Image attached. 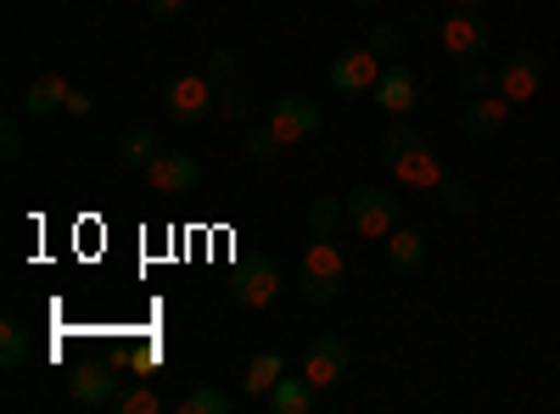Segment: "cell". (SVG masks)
<instances>
[{"mask_svg": "<svg viewBox=\"0 0 560 414\" xmlns=\"http://www.w3.org/2000/svg\"><path fill=\"white\" fill-rule=\"evenodd\" d=\"M23 146H28V141H23V123H18V118H7V123H0V157L18 163V157H23Z\"/></svg>", "mask_w": 560, "mask_h": 414, "instance_id": "obj_31", "label": "cell"}, {"mask_svg": "<svg viewBox=\"0 0 560 414\" xmlns=\"http://www.w3.org/2000/svg\"><path fill=\"white\" fill-rule=\"evenodd\" d=\"M454 7H488V0H454Z\"/></svg>", "mask_w": 560, "mask_h": 414, "instance_id": "obj_35", "label": "cell"}, {"mask_svg": "<svg viewBox=\"0 0 560 414\" xmlns=\"http://www.w3.org/2000/svg\"><path fill=\"white\" fill-rule=\"evenodd\" d=\"M387 168H393V179H398V186H409V191H438L443 179H448V168H443V157H438L432 146H415V152L393 157Z\"/></svg>", "mask_w": 560, "mask_h": 414, "instance_id": "obj_12", "label": "cell"}, {"mask_svg": "<svg viewBox=\"0 0 560 414\" xmlns=\"http://www.w3.org/2000/svg\"><path fill=\"white\" fill-rule=\"evenodd\" d=\"M415 146H427V141H420V129L404 123V118H393L387 134H382V163H393V157H404V152H415Z\"/></svg>", "mask_w": 560, "mask_h": 414, "instance_id": "obj_25", "label": "cell"}, {"mask_svg": "<svg viewBox=\"0 0 560 414\" xmlns=\"http://www.w3.org/2000/svg\"><path fill=\"white\" fill-rule=\"evenodd\" d=\"M538 84H544V62H538L533 51H516V57L499 68V96H504L510 107H527V102L538 96Z\"/></svg>", "mask_w": 560, "mask_h": 414, "instance_id": "obj_11", "label": "cell"}, {"mask_svg": "<svg viewBox=\"0 0 560 414\" xmlns=\"http://www.w3.org/2000/svg\"><path fill=\"white\" fill-rule=\"evenodd\" d=\"M179 12H185V0H147V17H158V23H168Z\"/></svg>", "mask_w": 560, "mask_h": 414, "instance_id": "obj_32", "label": "cell"}, {"mask_svg": "<svg viewBox=\"0 0 560 414\" xmlns=\"http://www.w3.org/2000/svg\"><path fill=\"white\" fill-rule=\"evenodd\" d=\"M113 414H163V392L158 387H118Z\"/></svg>", "mask_w": 560, "mask_h": 414, "instance_id": "obj_23", "label": "cell"}, {"mask_svg": "<svg viewBox=\"0 0 560 414\" xmlns=\"http://www.w3.org/2000/svg\"><path fill=\"white\" fill-rule=\"evenodd\" d=\"M342 224H348V202H342V197H308V208H303L308 241H337Z\"/></svg>", "mask_w": 560, "mask_h": 414, "instance_id": "obj_14", "label": "cell"}, {"mask_svg": "<svg viewBox=\"0 0 560 414\" xmlns=\"http://www.w3.org/2000/svg\"><path fill=\"white\" fill-rule=\"evenodd\" d=\"M280 376H287V358H280V353H258V358L247 364V398H253V403L269 398Z\"/></svg>", "mask_w": 560, "mask_h": 414, "instance_id": "obj_20", "label": "cell"}, {"mask_svg": "<svg viewBox=\"0 0 560 414\" xmlns=\"http://www.w3.org/2000/svg\"><path fill=\"white\" fill-rule=\"evenodd\" d=\"M298 286H303V303H331L348 286V258L337 252V241H308L303 247Z\"/></svg>", "mask_w": 560, "mask_h": 414, "instance_id": "obj_1", "label": "cell"}, {"mask_svg": "<svg viewBox=\"0 0 560 414\" xmlns=\"http://www.w3.org/2000/svg\"><path fill=\"white\" fill-rule=\"evenodd\" d=\"M247 152H253L258 163H275L280 152H287V141H280V129H275L269 118H264V123L253 118V123H247Z\"/></svg>", "mask_w": 560, "mask_h": 414, "instance_id": "obj_24", "label": "cell"}, {"mask_svg": "<svg viewBox=\"0 0 560 414\" xmlns=\"http://www.w3.org/2000/svg\"><path fill=\"white\" fill-rule=\"evenodd\" d=\"M438 197H443V208H448L454 218H471V213H477V191H471V186H459V179H443Z\"/></svg>", "mask_w": 560, "mask_h": 414, "instance_id": "obj_29", "label": "cell"}, {"mask_svg": "<svg viewBox=\"0 0 560 414\" xmlns=\"http://www.w3.org/2000/svg\"><path fill=\"white\" fill-rule=\"evenodd\" d=\"M163 152V141L152 129H129V134H118V157L129 163V168H152V157Z\"/></svg>", "mask_w": 560, "mask_h": 414, "instance_id": "obj_21", "label": "cell"}, {"mask_svg": "<svg viewBox=\"0 0 560 414\" xmlns=\"http://www.w3.org/2000/svg\"><path fill=\"white\" fill-rule=\"evenodd\" d=\"M68 398H73L79 409H113V398H118V376L107 370V364H90V370L68 376Z\"/></svg>", "mask_w": 560, "mask_h": 414, "instance_id": "obj_13", "label": "cell"}, {"mask_svg": "<svg viewBox=\"0 0 560 414\" xmlns=\"http://www.w3.org/2000/svg\"><path fill=\"white\" fill-rule=\"evenodd\" d=\"M202 73H208L213 84H236V73H242V51H236V45H219Z\"/></svg>", "mask_w": 560, "mask_h": 414, "instance_id": "obj_28", "label": "cell"}, {"mask_svg": "<svg viewBox=\"0 0 560 414\" xmlns=\"http://www.w3.org/2000/svg\"><path fill=\"white\" fill-rule=\"evenodd\" d=\"M213 102H219V84H213L208 73H174V79L163 84V113H168L174 123H202V118H213Z\"/></svg>", "mask_w": 560, "mask_h": 414, "instance_id": "obj_4", "label": "cell"}, {"mask_svg": "<svg viewBox=\"0 0 560 414\" xmlns=\"http://www.w3.org/2000/svg\"><path fill=\"white\" fill-rule=\"evenodd\" d=\"M348 342L342 336H314L308 347H303V376L319 387V392H331V387H342L348 381Z\"/></svg>", "mask_w": 560, "mask_h": 414, "instance_id": "obj_7", "label": "cell"}, {"mask_svg": "<svg viewBox=\"0 0 560 414\" xmlns=\"http://www.w3.org/2000/svg\"><path fill=\"white\" fill-rule=\"evenodd\" d=\"M504 118H510V102L499 96H471V107H465V134H477V141H493V134L504 129Z\"/></svg>", "mask_w": 560, "mask_h": 414, "instance_id": "obj_17", "label": "cell"}, {"mask_svg": "<svg viewBox=\"0 0 560 414\" xmlns=\"http://www.w3.org/2000/svg\"><path fill=\"white\" fill-rule=\"evenodd\" d=\"M348 7H359V12H376V7H382V0H348Z\"/></svg>", "mask_w": 560, "mask_h": 414, "instance_id": "obj_34", "label": "cell"}, {"mask_svg": "<svg viewBox=\"0 0 560 414\" xmlns=\"http://www.w3.org/2000/svg\"><path fill=\"white\" fill-rule=\"evenodd\" d=\"M213 118H224V123H253V90H247V84H219Z\"/></svg>", "mask_w": 560, "mask_h": 414, "instance_id": "obj_22", "label": "cell"}, {"mask_svg": "<svg viewBox=\"0 0 560 414\" xmlns=\"http://www.w3.org/2000/svg\"><path fill=\"white\" fill-rule=\"evenodd\" d=\"M28 347H34L28 326H23V319H7V326H0V370H23Z\"/></svg>", "mask_w": 560, "mask_h": 414, "instance_id": "obj_19", "label": "cell"}, {"mask_svg": "<svg viewBox=\"0 0 560 414\" xmlns=\"http://www.w3.org/2000/svg\"><path fill=\"white\" fill-rule=\"evenodd\" d=\"M387 263L415 274L420 263H427V229H415V224H398L393 236H387Z\"/></svg>", "mask_w": 560, "mask_h": 414, "instance_id": "obj_18", "label": "cell"}, {"mask_svg": "<svg viewBox=\"0 0 560 414\" xmlns=\"http://www.w3.org/2000/svg\"><path fill=\"white\" fill-rule=\"evenodd\" d=\"M382 57L376 51H370V45H348V51H337L331 57V73H325V79H331V90H337V96H376V84H382Z\"/></svg>", "mask_w": 560, "mask_h": 414, "instance_id": "obj_5", "label": "cell"}, {"mask_svg": "<svg viewBox=\"0 0 560 414\" xmlns=\"http://www.w3.org/2000/svg\"><path fill=\"white\" fill-rule=\"evenodd\" d=\"M62 113H73V118H90L96 113V102H90V90H68V107Z\"/></svg>", "mask_w": 560, "mask_h": 414, "instance_id": "obj_33", "label": "cell"}, {"mask_svg": "<svg viewBox=\"0 0 560 414\" xmlns=\"http://www.w3.org/2000/svg\"><path fill=\"white\" fill-rule=\"evenodd\" d=\"M269 123L280 129V141H287V146H298V141H308V134H319L325 113H319L308 96H280V102L269 107Z\"/></svg>", "mask_w": 560, "mask_h": 414, "instance_id": "obj_9", "label": "cell"}, {"mask_svg": "<svg viewBox=\"0 0 560 414\" xmlns=\"http://www.w3.org/2000/svg\"><path fill=\"white\" fill-rule=\"evenodd\" d=\"M364 45H370V51H376V57L387 62V57H398V45H404V28H398V23H370Z\"/></svg>", "mask_w": 560, "mask_h": 414, "instance_id": "obj_30", "label": "cell"}, {"mask_svg": "<svg viewBox=\"0 0 560 414\" xmlns=\"http://www.w3.org/2000/svg\"><path fill=\"white\" fill-rule=\"evenodd\" d=\"M147 179H152V191H163V197H191L202 186V163L191 152H158Z\"/></svg>", "mask_w": 560, "mask_h": 414, "instance_id": "obj_8", "label": "cell"}, {"mask_svg": "<svg viewBox=\"0 0 560 414\" xmlns=\"http://www.w3.org/2000/svg\"><path fill=\"white\" fill-rule=\"evenodd\" d=\"M314 398H319V387H314L308 376H280L275 392L264 398V409H269V414H308Z\"/></svg>", "mask_w": 560, "mask_h": 414, "instance_id": "obj_15", "label": "cell"}, {"mask_svg": "<svg viewBox=\"0 0 560 414\" xmlns=\"http://www.w3.org/2000/svg\"><path fill=\"white\" fill-rule=\"evenodd\" d=\"M459 90H465V96H493V90H499V73L482 68V57H471V62H459Z\"/></svg>", "mask_w": 560, "mask_h": 414, "instance_id": "obj_26", "label": "cell"}, {"mask_svg": "<svg viewBox=\"0 0 560 414\" xmlns=\"http://www.w3.org/2000/svg\"><path fill=\"white\" fill-rule=\"evenodd\" d=\"M376 107H382L387 118H409V113L420 107V79H415L404 62H387V68H382V84H376Z\"/></svg>", "mask_w": 560, "mask_h": 414, "instance_id": "obj_10", "label": "cell"}, {"mask_svg": "<svg viewBox=\"0 0 560 414\" xmlns=\"http://www.w3.org/2000/svg\"><path fill=\"white\" fill-rule=\"evenodd\" d=\"M68 79L62 73H39V79H28V90H23V113H34V118H45V113H62L68 107Z\"/></svg>", "mask_w": 560, "mask_h": 414, "instance_id": "obj_16", "label": "cell"}, {"mask_svg": "<svg viewBox=\"0 0 560 414\" xmlns=\"http://www.w3.org/2000/svg\"><path fill=\"white\" fill-rule=\"evenodd\" d=\"M224 292H230V303H236V308H269V303L280 297V269H275V258H264V252L242 258L236 269H230Z\"/></svg>", "mask_w": 560, "mask_h": 414, "instance_id": "obj_3", "label": "cell"}, {"mask_svg": "<svg viewBox=\"0 0 560 414\" xmlns=\"http://www.w3.org/2000/svg\"><path fill=\"white\" fill-rule=\"evenodd\" d=\"M398 218H404V202H398L393 191H382V186L348 191V224L359 229L364 241H387L393 229H398Z\"/></svg>", "mask_w": 560, "mask_h": 414, "instance_id": "obj_2", "label": "cell"}, {"mask_svg": "<svg viewBox=\"0 0 560 414\" xmlns=\"http://www.w3.org/2000/svg\"><path fill=\"white\" fill-rule=\"evenodd\" d=\"M230 409V392H219V387H191L179 398V414H224Z\"/></svg>", "mask_w": 560, "mask_h": 414, "instance_id": "obj_27", "label": "cell"}, {"mask_svg": "<svg viewBox=\"0 0 560 414\" xmlns=\"http://www.w3.org/2000/svg\"><path fill=\"white\" fill-rule=\"evenodd\" d=\"M438 45L454 57V62H471L488 51V23L477 7H454L448 17H438Z\"/></svg>", "mask_w": 560, "mask_h": 414, "instance_id": "obj_6", "label": "cell"}]
</instances>
